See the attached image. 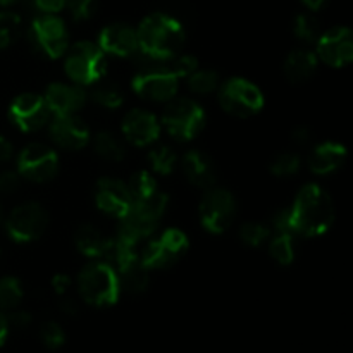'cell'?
I'll return each mask as SVG.
<instances>
[{
    "instance_id": "obj_24",
    "label": "cell",
    "mask_w": 353,
    "mask_h": 353,
    "mask_svg": "<svg viewBox=\"0 0 353 353\" xmlns=\"http://www.w3.org/2000/svg\"><path fill=\"white\" fill-rule=\"evenodd\" d=\"M116 272L117 278H119L121 290L131 293V295H140V293H143L148 288V281H150L148 272L150 271L141 264L140 257L131 261L124 268L117 269Z\"/></svg>"
},
{
    "instance_id": "obj_10",
    "label": "cell",
    "mask_w": 353,
    "mask_h": 353,
    "mask_svg": "<svg viewBox=\"0 0 353 353\" xmlns=\"http://www.w3.org/2000/svg\"><path fill=\"white\" fill-rule=\"evenodd\" d=\"M190 240L181 230L169 228L162 231L157 238L148 241L141 252H138L140 262L148 269H168L172 268L183 255L188 252Z\"/></svg>"
},
{
    "instance_id": "obj_25",
    "label": "cell",
    "mask_w": 353,
    "mask_h": 353,
    "mask_svg": "<svg viewBox=\"0 0 353 353\" xmlns=\"http://www.w3.org/2000/svg\"><path fill=\"white\" fill-rule=\"evenodd\" d=\"M74 243L76 248L85 257L92 259V261H99L103 254V248H105L107 238L100 233L99 228L92 226V224H83L76 231Z\"/></svg>"
},
{
    "instance_id": "obj_19",
    "label": "cell",
    "mask_w": 353,
    "mask_h": 353,
    "mask_svg": "<svg viewBox=\"0 0 353 353\" xmlns=\"http://www.w3.org/2000/svg\"><path fill=\"white\" fill-rule=\"evenodd\" d=\"M99 45L105 55L114 57H134L138 54L137 28L126 23H112L99 34Z\"/></svg>"
},
{
    "instance_id": "obj_11",
    "label": "cell",
    "mask_w": 353,
    "mask_h": 353,
    "mask_svg": "<svg viewBox=\"0 0 353 353\" xmlns=\"http://www.w3.org/2000/svg\"><path fill=\"white\" fill-rule=\"evenodd\" d=\"M199 214L203 230L212 234L224 233L233 224L234 216H236L234 196L228 190L210 186L203 193Z\"/></svg>"
},
{
    "instance_id": "obj_14",
    "label": "cell",
    "mask_w": 353,
    "mask_h": 353,
    "mask_svg": "<svg viewBox=\"0 0 353 353\" xmlns=\"http://www.w3.org/2000/svg\"><path fill=\"white\" fill-rule=\"evenodd\" d=\"M50 109L43 95L21 93L12 100L9 107V119L24 133H33L50 123Z\"/></svg>"
},
{
    "instance_id": "obj_27",
    "label": "cell",
    "mask_w": 353,
    "mask_h": 353,
    "mask_svg": "<svg viewBox=\"0 0 353 353\" xmlns=\"http://www.w3.org/2000/svg\"><path fill=\"white\" fill-rule=\"evenodd\" d=\"M88 97L97 103V105L109 110L119 109L124 103L123 90H121L119 86L114 85V83H95Z\"/></svg>"
},
{
    "instance_id": "obj_32",
    "label": "cell",
    "mask_w": 353,
    "mask_h": 353,
    "mask_svg": "<svg viewBox=\"0 0 353 353\" xmlns=\"http://www.w3.org/2000/svg\"><path fill=\"white\" fill-rule=\"evenodd\" d=\"M126 185H128V190H130V193H131V196H133L134 202H138V200L150 199L152 195H155V193L159 192L157 181H155L154 176L147 171L134 172Z\"/></svg>"
},
{
    "instance_id": "obj_7",
    "label": "cell",
    "mask_w": 353,
    "mask_h": 353,
    "mask_svg": "<svg viewBox=\"0 0 353 353\" xmlns=\"http://www.w3.org/2000/svg\"><path fill=\"white\" fill-rule=\"evenodd\" d=\"M28 41L34 54L45 59L64 57L69 48V33L64 21L55 14H41L34 17L28 30Z\"/></svg>"
},
{
    "instance_id": "obj_31",
    "label": "cell",
    "mask_w": 353,
    "mask_h": 353,
    "mask_svg": "<svg viewBox=\"0 0 353 353\" xmlns=\"http://www.w3.org/2000/svg\"><path fill=\"white\" fill-rule=\"evenodd\" d=\"M21 37V16L12 10H0V50L9 48Z\"/></svg>"
},
{
    "instance_id": "obj_20",
    "label": "cell",
    "mask_w": 353,
    "mask_h": 353,
    "mask_svg": "<svg viewBox=\"0 0 353 353\" xmlns=\"http://www.w3.org/2000/svg\"><path fill=\"white\" fill-rule=\"evenodd\" d=\"M43 99L54 116H69V114L79 112L85 107L88 93L79 85L52 83L45 90Z\"/></svg>"
},
{
    "instance_id": "obj_30",
    "label": "cell",
    "mask_w": 353,
    "mask_h": 353,
    "mask_svg": "<svg viewBox=\"0 0 353 353\" xmlns=\"http://www.w3.org/2000/svg\"><path fill=\"white\" fill-rule=\"evenodd\" d=\"M148 162L157 174H171L178 164V155L169 145H157L148 152Z\"/></svg>"
},
{
    "instance_id": "obj_41",
    "label": "cell",
    "mask_w": 353,
    "mask_h": 353,
    "mask_svg": "<svg viewBox=\"0 0 353 353\" xmlns=\"http://www.w3.org/2000/svg\"><path fill=\"white\" fill-rule=\"evenodd\" d=\"M7 321H9V326L17 327V330H26L31 324V316L24 310H16L10 316H7Z\"/></svg>"
},
{
    "instance_id": "obj_48",
    "label": "cell",
    "mask_w": 353,
    "mask_h": 353,
    "mask_svg": "<svg viewBox=\"0 0 353 353\" xmlns=\"http://www.w3.org/2000/svg\"><path fill=\"white\" fill-rule=\"evenodd\" d=\"M19 0H0V6L2 7H9V6H14V3H17Z\"/></svg>"
},
{
    "instance_id": "obj_4",
    "label": "cell",
    "mask_w": 353,
    "mask_h": 353,
    "mask_svg": "<svg viewBox=\"0 0 353 353\" xmlns=\"http://www.w3.org/2000/svg\"><path fill=\"white\" fill-rule=\"evenodd\" d=\"M79 296L95 307H109L119 300L121 285L114 268L102 261H93L78 276Z\"/></svg>"
},
{
    "instance_id": "obj_1",
    "label": "cell",
    "mask_w": 353,
    "mask_h": 353,
    "mask_svg": "<svg viewBox=\"0 0 353 353\" xmlns=\"http://www.w3.org/2000/svg\"><path fill=\"white\" fill-rule=\"evenodd\" d=\"M290 210L292 233L299 236H321L334 223V203L330 193L316 183L303 186Z\"/></svg>"
},
{
    "instance_id": "obj_49",
    "label": "cell",
    "mask_w": 353,
    "mask_h": 353,
    "mask_svg": "<svg viewBox=\"0 0 353 353\" xmlns=\"http://www.w3.org/2000/svg\"><path fill=\"white\" fill-rule=\"evenodd\" d=\"M3 219H6V217H3V207H2V203H0V224L3 223Z\"/></svg>"
},
{
    "instance_id": "obj_13",
    "label": "cell",
    "mask_w": 353,
    "mask_h": 353,
    "mask_svg": "<svg viewBox=\"0 0 353 353\" xmlns=\"http://www.w3.org/2000/svg\"><path fill=\"white\" fill-rule=\"evenodd\" d=\"M48 224L47 210L37 202L16 207L6 219V230L16 243H31L45 233Z\"/></svg>"
},
{
    "instance_id": "obj_23",
    "label": "cell",
    "mask_w": 353,
    "mask_h": 353,
    "mask_svg": "<svg viewBox=\"0 0 353 353\" xmlns=\"http://www.w3.org/2000/svg\"><path fill=\"white\" fill-rule=\"evenodd\" d=\"M317 65H319V59H317L316 52L309 50V48H299V50L290 52L286 57L285 74L290 83L302 85L316 74Z\"/></svg>"
},
{
    "instance_id": "obj_8",
    "label": "cell",
    "mask_w": 353,
    "mask_h": 353,
    "mask_svg": "<svg viewBox=\"0 0 353 353\" xmlns=\"http://www.w3.org/2000/svg\"><path fill=\"white\" fill-rule=\"evenodd\" d=\"M217 99L224 112L234 117H252L264 109V93L245 78L226 79L217 88Z\"/></svg>"
},
{
    "instance_id": "obj_44",
    "label": "cell",
    "mask_w": 353,
    "mask_h": 353,
    "mask_svg": "<svg viewBox=\"0 0 353 353\" xmlns=\"http://www.w3.org/2000/svg\"><path fill=\"white\" fill-rule=\"evenodd\" d=\"M12 143L7 138L0 137V164H6L12 159Z\"/></svg>"
},
{
    "instance_id": "obj_35",
    "label": "cell",
    "mask_w": 353,
    "mask_h": 353,
    "mask_svg": "<svg viewBox=\"0 0 353 353\" xmlns=\"http://www.w3.org/2000/svg\"><path fill=\"white\" fill-rule=\"evenodd\" d=\"M240 238L245 245L252 248H257L269 241L271 238V228L262 223H245L240 228Z\"/></svg>"
},
{
    "instance_id": "obj_39",
    "label": "cell",
    "mask_w": 353,
    "mask_h": 353,
    "mask_svg": "<svg viewBox=\"0 0 353 353\" xmlns=\"http://www.w3.org/2000/svg\"><path fill=\"white\" fill-rule=\"evenodd\" d=\"M21 176L17 171H2L0 172V193L10 195L16 192L21 185Z\"/></svg>"
},
{
    "instance_id": "obj_45",
    "label": "cell",
    "mask_w": 353,
    "mask_h": 353,
    "mask_svg": "<svg viewBox=\"0 0 353 353\" xmlns=\"http://www.w3.org/2000/svg\"><path fill=\"white\" fill-rule=\"evenodd\" d=\"M61 309H62V312H64V314H69V316H72V314H78V303H76L72 299H69V296L62 295Z\"/></svg>"
},
{
    "instance_id": "obj_9",
    "label": "cell",
    "mask_w": 353,
    "mask_h": 353,
    "mask_svg": "<svg viewBox=\"0 0 353 353\" xmlns=\"http://www.w3.org/2000/svg\"><path fill=\"white\" fill-rule=\"evenodd\" d=\"M140 72H137L131 81V88L140 99L148 102H171L176 99L179 88V78L162 68L159 62L141 61Z\"/></svg>"
},
{
    "instance_id": "obj_46",
    "label": "cell",
    "mask_w": 353,
    "mask_h": 353,
    "mask_svg": "<svg viewBox=\"0 0 353 353\" xmlns=\"http://www.w3.org/2000/svg\"><path fill=\"white\" fill-rule=\"evenodd\" d=\"M9 321H7L6 314L0 312V345H3L7 334H9Z\"/></svg>"
},
{
    "instance_id": "obj_17",
    "label": "cell",
    "mask_w": 353,
    "mask_h": 353,
    "mask_svg": "<svg viewBox=\"0 0 353 353\" xmlns=\"http://www.w3.org/2000/svg\"><path fill=\"white\" fill-rule=\"evenodd\" d=\"M48 131H50V138L54 140V143L65 150H79L92 140L90 128L76 114L55 116L48 123Z\"/></svg>"
},
{
    "instance_id": "obj_22",
    "label": "cell",
    "mask_w": 353,
    "mask_h": 353,
    "mask_svg": "<svg viewBox=\"0 0 353 353\" xmlns=\"http://www.w3.org/2000/svg\"><path fill=\"white\" fill-rule=\"evenodd\" d=\"M347 162V148L336 141L316 145L309 155V169L317 176L336 172Z\"/></svg>"
},
{
    "instance_id": "obj_5",
    "label": "cell",
    "mask_w": 353,
    "mask_h": 353,
    "mask_svg": "<svg viewBox=\"0 0 353 353\" xmlns=\"http://www.w3.org/2000/svg\"><path fill=\"white\" fill-rule=\"evenodd\" d=\"M64 55V71L74 85H95L105 76L107 55L97 43L78 41L72 43Z\"/></svg>"
},
{
    "instance_id": "obj_2",
    "label": "cell",
    "mask_w": 353,
    "mask_h": 353,
    "mask_svg": "<svg viewBox=\"0 0 353 353\" xmlns=\"http://www.w3.org/2000/svg\"><path fill=\"white\" fill-rule=\"evenodd\" d=\"M137 40L141 59H165L181 52L186 41V31L181 21L171 14L152 12L138 24Z\"/></svg>"
},
{
    "instance_id": "obj_38",
    "label": "cell",
    "mask_w": 353,
    "mask_h": 353,
    "mask_svg": "<svg viewBox=\"0 0 353 353\" xmlns=\"http://www.w3.org/2000/svg\"><path fill=\"white\" fill-rule=\"evenodd\" d=\"M65 7L74 21H86L95 14L97 0H68Z\"/></svg>"
},
{
    "instance_id": "obj_29",
    "label": "cell",
    "mask_w": 353,
    "mask_h": 353,
    "mask_svg": "<svg viewBox=\"0 0 353 353\" xmlns=\"http://www.w3.org/2000/svg\"><path fill=\"white\" fill-rule=\"evenodd\" d=\"M269 254L278 264L290 265L296 257L295 236L290 233H276L269 243Z\"/></svg>"
},
{
    "instance_id": "obj_34",
    "label": "cell",
    "mask_w": 353,
    "mask_h": 353,
    "mask_svg": "<svg viewBox=\"0 0 353 353\" xmlns=\"http://www.w3.org/2000/svg\"><path fill=\"white\" fill-rule=\"evenodd\" d=\"M293 33L299 40L305 41V43H316L317 38L323 34L321 31V24L312 14H299L293 21Z\"/></svg>"
},
{
    "instance_id": "obj_6",
    "label": "cell",
    "mask_w": 353,
    "mask_h": 353,
    "mask_svg": "<svg viewBox=\"0 0 353 353\" xmlns=\"http://www.w3.org/2000/svg\"><path fill=\"white\" fill-rule=\"evenodd\" d=\"M205 110L192 99H172L164 107L161 124L178 141H190L205 128Z\"/></svg>"
},
{
    "instance_id": "obj_42",
    "label": "cell",
    "mask_w": 353,
    "mask_h": 353,
    "mask_svg": "<svg viewBox=\"0 0 353 353\" xmlns=\"http://www.w3.org/2000/svg\"><path fill=\"white\" fill-rule=\"evenodd\" d=\"M69 288H71V278H69L68 274H55L54 278H52V290H54L55 293H57L59 296L65 295V293L69 292Z\"/></svg>"
},
{
    "instance_id": "obj_36",
    "label": "cell",
    "mask_w": 353,
    "mask_h": 353,
    "mask_svg": "<svg viewBox=\"0 0 353 353\" xmlns=\"http://www.w3.org/2000/svg\"><path fill=\"white\" fill-rule=\"evenodd\" d=\"M300 168H302V159L292 152H285V154H279L278 157H274L269 169L278 178H290V176L296 174Z\"/></svg>"
},
{
    "instance_id": "obj_37",
    "label": "cell",
    "mask_w": 353,
    "mask_h": 353,
    "mask_svg": "<svg viewBox=\"0 0 353 353\" xmlns=\"http://www.w3.org/2000/svg\"><path fill=\"white\" fill-rule=\"evenodd\" d=\"M40 336L41 341H43L48 348H52V350L61 348L65 341L64 331H62V327L59 326L57 323H45L40 330Z\"/></svg>"
},
{
    "instance_id": "obj_16",
    "label": "cell",
    "mask_w": 353,
    "mask_h": 353,
    "mask_svg": "<svg viewBox=\"0 0 353 353\" xmlns=\"http://www.w3.org/2000/svg\"><path fill=\"white\" fill-rule=\"evenodd\" d=\"M95 203L107 216L123 219L131 210L134 200L126 183L119 179L103 178L95 186Z\"/></svg>"
},
{
    "instance_id": "obj_26",
    "label": "cell",
    "mask_w": 353,
    "mask_h": 353,
    "mask_svg": "<svg viewBox=\"0 0 353 353\" xmlns=\"http://www.w3.org/2000/svg\"><path fill=\"white\" fill-rule=\"evenodd\" d=\"M93 148L97 154L109 162H121L126 157V147H124L123 140L117 138L116 134L110 131H100L93 138Z\"/></svg>"
},
{
    "instance_id": "obj_3",
    "label": "cell",
    "mask_w": 353,
    "mask_h": 353,
    "mask_svg": "<svg viewBox=\"0 0 353 353\" xmlns=\"http://www.w3.org/2000/svg\"><path fill=\"white\" fill-rule=\"evenodd\" d=\"M168 195L162 193L161 190L155 195H152L150 199L134 202L130 212L123 219H119L121 224L117 236H121L123 240L130 241L133 245H138L140 241L147 240L148 236L154 234V231L161 224L162 216H164L165 209H168Z\"/></svg>"
},
{
    "instance_id": "obj_12",
    "label": "cell",
    "mask_w": 353,
    "mask_h": 353,
    "mask_svg": "<svg viewBox=\"0 0 353 353\" xmlns=\"http://www.w3.org/2000/svg\"><path fill=\"white\" fill-rule=\"evenodd\" d=\"M16 171L23 179L33 183H47L57 174L59 155L45 143H30L17 155Z\"/></svg>"
},
{
    "instance_id": "obj_40",
    "label": "cell",
    "mask_w": 353,
    "mask_h": 353,
    "mask_svg": "<svg viewBox=\"0 0 353 353\" xmlns=\"http://www.w3.org/2000/svg\"><path fill=\"white\" fill-rule=\"evenodd\" d=\"M34 7L43 14H57L65 7L68 0H33Z\"/></svg>"
},
{
    "instance_id": "obj_28",
    "label": "cell",
    "mask_w": 353,
    "mask_h": 353,
    "mask_svg": "<svg viewBox=\"0 0 353 353\" xmlns=\"http://www.w3.org/2000/svg\"><path fill=\"white\" fill-rule=\"evenodd\" d=\"M188 90L195 95H210L219 88V74L212 69H199L186 76Z\"/></svg>"
},
{
    "instance_id": "obj_21",
    "label": "cell",
    "mask_w": 353,
    "mask_h": 353,
    "mask_svg": "<svg viewBox=\"0 0 353 353\" xmlns=\"http://www.w3.org/2000/svg\"><path fill=\"white\" fill-rule=\"evenodd\" d=\"M183 172L186 179L196 188L207 190L216 185L217 171L214 161L202 150H190L183 155Z\"/></svg>"
},
{
    "instance_id": "obj_15",
    "label": "cell",
    "mask_w": 353,
    "mask_h": 353,
    "mask_svg": "<svg viewBox=\"0 0 353 353\" xmlns=\"http://www.w3.org/2000/svg\"><path fill=\"white\" fill-rule=\"evenodd\" d=\"M316 55L331 68H343L353 59V34L348 28H331L316 41Z\"/></svg>"
},
{
    "instance_id": "obj_18",
    "label": "cell",
    "mask_w": 353,
    "mask_h": 353,
    "mask_svg": "<svg viewBox=\"0 0 353 353\" xmlns=\"http://www.w3.org/2000/svg\"><path fill=\"white\" fill-rule=\"evenodd\" d=\"M121 130L124 138L134 147H148L157 141L161 134V123L150 110L133 109L123 117Z\"/></svg>"
},
{
    "instance_id": "obj_43",
    "label": "cell",
    "mask_w": 353,
    "mask_h": 353,
    "mask_svg": "<svg viewBox=\"0 0 353 353\" xmlns=\"http://www.w3.org/2000/svg\"><path fill=\"white\" fill-rule=\"evenodd\" d=\"M292 141L295 145H299V147H309L312 143V131L303 126L296 128L292 133Z\"/></svg>"
},
{
    "instance_id": "obj_47",
    "label": "cell",
    "mask_w": 353,
    "mask_h": 353,
    "mask_svg": "<svg viewBox=\"0 0 353 353\" xmlns=\"http://www.w3.org/2000/svg\"><path fill=\"white\" fill-rule=\"evenodd\" d=\"M302 2L309 10H319L323 9L324 3H326L327 0H302Z\"/></svg>"
},
{
    "instance_id": "obj_33",
    "label": "cell",
    "mask_w": 353,
    "mask_h": 353,
    "mask_svg": "<svg viewBox=\"0 0 353 353\" xmlns=\"http://www.w3.org/2000/svg\"><path fill=\"white\" fill-rule=\"evenodd\" d=\"M23 285L14 276H6L0 279V309L12 310L23 300Z\"/></svg>"
}]
</instances>
